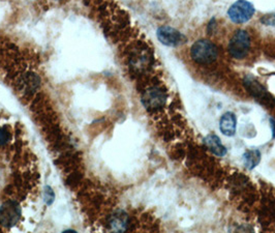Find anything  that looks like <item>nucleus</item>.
Segmentation results:
<instances>
[{
    "mask_svg": "<svg viewBox=\"0 0 275 233\" xmlns=\"http://www.w3.org/2000/svg\"><path fill=\"white\" fill-rule=\"evenodd\" d=\"M217 55V47L208 40H199L190 48V56L199 65H210L216 60Z\"/></svg>",
    "mask_w": 275,
    "mask_h": 233,
    "instance_id": "f257e3e1",
    "label": "nucleus"
},
{
    "mask_svg": "<svg viewBox=\"0 0 275 233\" xmlns=\"http://www.w3.org/2000/svg\"><path fill=\"white\" fill-rule=\"evenodd\" d=\"M251 37L245 30H237L229 43V52L236 59H243L250 52Z\"/></svg>",
    "mask_w": 275,
    "mask_h": 233,
    "instance_id": "f03ea898",
    "label": "nucleus"
},
{
    "mask_svg": "<svg viewBox=\"0 0 275 233\" xmlns=\"http://www.w3.org/2000/svg\"><path fill=\"white\" fill-rule=\"evenodd\" d=\"M255 10L253 3L247 0H237L230 6L228 11V16L231 21L237 24H243L250 21Z\"/></svg>",
    "mask_w": 275,
    "mask_h": 233,
    "instance_id": "7ed1b4c3",
    "label": "nucleus"
},
{
    "mask_svg": "<svg viewBox=\"0 0 275 233\" xmlns=\"http://www.w3.org/2000/svg\"><path fill=\"white\" fill-rule=\"evenodd\" d=\"M21 218V208L18 202L8 200L0 208V224L4 227H13Z\"/></svg>",
    "mask_w": 275,
    "mask_h": 233,
    "instance_id": "20e7f679",
    "label": "nucleus"
},
{
    "mask_svg": "<svg viewBox=\"0 0 275 233\" xmlns=\"http://www.w3.org/2000/svg\"><path fill=\"white\" fill-rule=\"evenodd\" d=\"M167 102V94L159 87H150L142 95V103L147 110L155 111L163 108Z\"/></svg>",
    "mask_w": 275,
    "mask_h": 233,
    "instance_id": "39448f33",
    "label": "nucleus"
},
{
    "mask_svg": "<svg viewBox=\"0 0 275 233\" xmlns=\"http://www.w3.org/2000/svg\"><path fill=\"white\" fill-rule=\"evenodd\" d=\"M156 35L158 41L168 47H177L185 41L184 35L179 30L169 25L159 27L157 29Z\"/></svg>",
    "mask_w": 275,
    "mask_h": 233,
    "instance_id": "423d86ee",
    "label": "nucleus"
},
{
    "mask_svg": "<svg viewBox=\"0 0 275 233\" xmlns=\"http://www.w3.org/2000/svg\"><path fill=\"white\" fill-rule=\"evenodd\" d=\"M219 129L224 135L228 137L234 136L237 129L236 115L233 112H226L220 118Z\"/></svg>",
    "mask_w": 275,
    "mask_h": 233,
    "instance_id": "0eeeda50",
    "label": "nucleus"
},
{
    "mask_svg": "<svg viewBox=\"0 0 275 233\" xmlns=\"http://www.w3.org/2000/svg\"><path fill=\"white\" fill-rule=\"evenodd\" d=\"M204 144L207 146V148L217 157H224L227 154V148L221 143L218 136L214 134H209L204 138Z\"/></svg>",
    "mask_w": 275,
    "mask_h": 233,
    "instance_id": "6e6552de",
    "label": "nucleus"
},
{
    "mask_svg": "<svg viewBox=\"0 0 275 233\" xmlns=\"http://www.w3.org/2000/svg\"><path fill=\"white\" fill-rule=\"evenodd\" d=\"M245 86L247 87L248 91H250V93L254 97L258 98V100L267 101V97L269 96L267 91H266L264 86H262L254 78L247 77L245 79Z\"/></svg>",
    "mask_w": 275,
    "mask_h": 233,
    "instance_id": "1a4fd4ad",
    "label": "nucleus"
},
{
    "mask_svg": "<svg viewBox=\"0 0 275 233\" xmlns=\"http://www.w3.org/2000/svg\"><path fill=\"white\" fill-rule=\"evenodd\" d=\"M110 225L114 231H117V232L126 231L127 228V225H128L127 214L123 211L115 212L111 218Z\"/></svg>",
    "mask_w": 275,
    "mask_h": 233,
    "instance_id": "9d476101",
    "label": "nucleus"
},
{
    "mask_svg": "<svg viewBox=\"0 0 275 233\" xmlns=\"http://www.w3.org/2000/svg\"><path fill=\"white\" fill-rule=\"evenodd\" d=\"M261 162V152L256 149L247 150L243 155V163L247 169H254Z\"/></svg>",
    "mask_w": 275,
    "mask_h": 233,
    "instance_id": "9b49d317",
    "label": "nucleus"
},
{
    "mask_svg": "<svg viewBox=\"0 0 275 233\" xmlns=\"http://www.w3.org/2000/svg\"><path fill=\"white\" fill-rule=\"evenodd\" d=\"M10 137L11 134L6 128H0V146L5 145L8 140H10Z\"/></svg>",
    "mask_w": 275,
    "mask_h": 233,
    "instance_id": "f8f14e48",
    "label": "nucleus"
},
{
    "mask_svg": "<svg viewBox=\"0 0 275 233\" xmlns=\"http://www.w3.org/2000/svg\"><path fill=\"white\" fill-rule=\"evenodd\" d=\"M55 198V195L53 190L51 189L50 186H46L45 189V201L47 204H51L53 201H54Z\"/></svg>",
    "mask_w": 275,
    "mask_h": 233,
    "instance_id": "ddd939ff",
    "label": "nucleus"
},
{
    "mask_svg": "<svg viewBox=\"0 0 275 233\" xmlns=\"http://www.w3.org/2000/svg\"><path fill=\"white\" fill-rule=\"evenodd\" d=\"M272 123V128H273V137H275V122L273 120H271Z\"/></svg>",
    "mask_w": 275,
    "mask_h": 233,
    "instance_id": "4468645a",
    "label": "nucleus"
}]
</instances>
